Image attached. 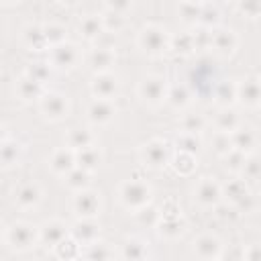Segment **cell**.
Listing matches in <instances>:
<instances>
[{
    "instance_id": "obj_1",
    "label": "cell",
    "mask_w": 261,
    "mask_h": 261,
    "mask_svg": "<svg viewBox=\"0 0 261 261\" xmlns=\"http://www.w3.org/2000/svg\"><path fill=\"white\" fill-rule=\"evenodd\" d=\"M4 243L8 245V249L16 251V253H27L33 247H37L39 243V228L33 226L31 222L18 220L14 224H10L4 232Z\"/></svg>"
},
{
    "instance_id": "obj_2",
    "label": "cell",
    "mask_w": 261,
    "mask_h": 261,
    "mask_svg": "<svg viewBox=\"0 0 261 261\" xmlns=\"http://www.w3.org/2000/svg\"><path fill=\"white\" fill-rule=\"evenodd\" d=\"M118 198H120V204L130 210V212H137L145 206L151 204V198H153V192L151 188L145 184V181H124L118 190Z\"/></svg>"
},
{
    "instance_id": "obj_3",
    "label": "cell",
    "mask_w": 261,
    "mask_h": 261,
    "mask_svg": "<svg viewBox=\"0 0 261 261\" xmlns=\"http://www.w3.org/2000/svg\"><path fill=\"white\" fill-rule=\"evenodd\" d=\"M139 45L149 55H159L169 47V35L157 24H149L139 33Z\"/></svg>"
},
{
    "instance_id": "obj_4",
    "label": "cell",
    "mask_w": 261,
    "mask_h": 261,
    "mask_svg": "<svg viewBox=\"0 0 261 261\" xmlns=\"http://www.w3.org/2000/svg\"><path fill=\"white\" fill-rule=\"evenodd\" d=\"M192 253H194V257H198L202 261H216V259L224 257V245L216 234L204 232V234L194 239Z\"/></svg>"
},
{
    "instance_id": "obj_5",
    "label": "cell",
    "mask_w": 261,
    "mask_h": 261,
    "mask_svg": "<svg viewBox=\"0 0 261 261\" xmlns=\"http://www.w3.org/2000/svg\"><path fill=\"white\" fill-rule=\"evenodd\" d=\"M102 210V198L100 192L96 190H77L75 198H73V212L80 218H96Z\"/></svg>"
},
{
    "instance_id": "obj_6",
    "label": "cell",
    "mask_w": 261,
    "mask_h": 261,
    "mask_svg": "<svg viewBox=\"0 0 261 261\" xmlns=\"http://www.w3.org/2000/svg\"><path fill=\"white\" fill-rule=\"evenodd\" d=\"M139 96L143 98L145 104L149 106H159L165 96H167V90H165V80L159 77V75H149L141 82L139 86Z\"/></svg>"
},
{
    "instance_id": "obj_7",
    "label": "cell",
    "mask_w": 261,
    "mask_h": 261,
    "mask_svg": "<svg viewBox=\"0 0 261 261\" xmlns=\"http://www.w3.org/2000/svg\"><path fill=\"white\" fill-rule=\"evenodd\" d=\"M157 232L161 239H167V241H175L179 237H184L186 232V218L175 212V214H159V220H157Z\"/></svg>"
},
{
    "instance_id": "obj_8",
    "label": "cell",
    "mask_w": 261,
    "mask_h": 261,
    "mask_svg": "<svg viewBox=\"0 0 261 261\" xmlns=\"http://www.w3.org/2000/svg\"><path fill=\"white\" fill-rule=\"evenodd\" d=\"M43 192L35 181H22L14 188V204L22 210H33L41 204Z\"/></svg>"
},
{
    "instance_id": "obj_9",
    "label": "cell",
    "mask_w": 261,
    "mask_h": 261,
    "mask_svg": "<svg viewBox=\"0 0 261 261\" xmlns=\"http://www.w3.org/2000/svg\"><path fill=\"white\" fill-rule=\"evenodd\" d=\"M69 234V226L59 220V218H53V220H47L39 226V243H43L45 247L53 249L61 239H65Z\"/></svg>"
},
{
    "instance_id": "obj_10",
    "label": "cell",
    "mask_w": 261,
    "mask_h": 261,
    "mask_svg": "<svg viewBox=\"0 0 261 261\" xmlns=\"http://www.w3.org/2000/svg\"><path fill=\"white\" fill-rule=\"evenodd\" d=\"M41 112L49 120H61L69 112V102H67V98L63 94H57V92L45 94L41 98Z\"/></svg>"
},
{
    "instance_id": "obj_11",
    "label": "cell",
    "mask_w": 261,
    "mask_h": 261,
    "mask_svg": "<svg viewBox=\"0 0 261 261\" xmlns=\"http://www.w3.org/2000/svg\"><path fill=\"white\" fill-rule=\"evenodd\" d=\"M141 157H143L145 165H149L153 169H159L169 161V149H167V145L163 141L155 139V141H149L147 145H143Z\"/></svg>"
},
{
    "instance_id": "obj_12",
    "label": "cell",
    "mask_w": 261,
    "mask_h": 261,
    "mask_svg": "<svg viewBox=\"0 0 261 261\" xmlns=\"http://www.w3.org/2000/svg\"><path fill=\"white\" fill-rule=\"evenodd\" d=\"M69 234L82 247H86V245H90V243L100 239V224L94 218H80L75 224L69 226Z\"/></svg>"
},
{
    "instance_id": "obj_13",
    "label": "cell",
    "mask_w": 261,
    "mask_h": 261,
    "mask_svg": "<svg viewBox=\"0 0 261 261\" xmlns=\"http://www.w3.org/2000/svg\"><path fill=\"white\" fill-rule=\"evenodd\" d=\"M220 196H222V192H220L218 184L212 181L210 177H204V179L198 184L196 192H194L196 202H198L200 206H204V208H212V206H216V204L220 202Z\"/></svg>"
},
{
    "instance_id": "obj_14",
    "label": "cell",
    "mask_w": 261,
    "mask_h": 261,
    "mask_svg": "<svg viewBox=\"0 0 261 261\" xmlns=\"http://www.w3.org/2000/svg\"><path fill=\"white\" fill-rule=\"evenodd\" d=\"M51 63L59 69H69L77 63V49L73 45H67V43H59V45H53L51 49Z\"/></svg>"
},
{
    "instance_id": "obj_15",
    "label": "cell",
    "mask_w": 261,
    "mask_h": 261,
    "mask_svg": "<svg viewBox=\"0 0 261 261\" xmlns=\"http://www.w3.org/2000/svg\"><path fill=\"white\" fill-rule=\"evenodd\" d=\"M118 257H120V259H130V261L147 259V257H151L149 243L143 241V239L130 237V239H126V241L120 245V253H118Z\"/></svg>"
},
{
    "instance_id": "obj_16",
    "label": "cell",
    "mask_w": 261,
    "mask_h": 261,
    "mask_svg": "<svg viewBox=\"0 0 261 261\" xmlns=\"http://www.w3.org/2000/svg\"><path fill=\"white\" fill-rule=\"evenodd\" d=\"M116 88H118L116 77L110 75V73H106V71L98 73V75L94 77V82H92V94H94L96 98L110 100V98L116 94Z\"/></svg>"
},
{
    "instance_id": "obj_17",
    "label": "cell",
    "mask_w": 261,
    "mask_h": 261,
    "mask_svg": "<svg viewBox=\"0 0 261 261\" xmlns=\"http://www.w3.org/2000/svg\"><path fill=\"white\" fill-rule=\"evenodd\" d=\"M114 116V106L110 104V100L104 98H96L90 106H88V118L94 124H104Z\"/></svg>"
},
{
    "instance_id": "obj_18",
    "label": "cell",
    "mask_w": 261,
    "mask_h": 261,
    "mask_svg": "<svg viewBox=\"0 0 261 261\" xmlns=\"http://www.w3.org/2000/svg\"><path fill=\"white\" fill-rule=\"evenodd\" d=\"M49 165H51V169L55 173L65 175L67 171H71L75 167V151H71V149H59V151H55L53 157H51V161H49Z\"/></svg>"
},
{
    "instance_id": "obj_19",
    "label": "cell",
    "mask_w": 261,
    "mask_h": 261,
    "mask_svg": "<svg viewBox=\"0 0 261 261\" xmlns=\"http://www.w3.org/2000/svg\"><path fill=\"white\" fill-rule=\"evenodd\" d=\"M237 98L249 106V108H255L259 104V86H257V80H245L239 88H237Z\"/></svg>"
},
{
    "instance_id": "obj_20",
    "label": "cell",
    "mask_w": 261,
    "mask_h": 261,
    "mask_svg": "<svg viewBox=\"0 0 261 261\" xmlns=\"http://www.w3.org/2000/svg\"><path fill=\"white\" fill-rule=\"evenodd\" d=\"M53 253L57 259H75V257H82V245L71 234H67L53 247Z\"/></svg>"
},
{
    "instance_id": "obj_21",
    "label": "cell",
    "mask_w": 261,
    "mask_h": 261,
    "mask_svg": "<svg viewBox=\"0 0 261 261\" xmlns=\"http://www.w3.org/2000/svg\"><path fill=\"white\" fill-rule=\"evenodd\" d=\"M82 257L86 259H94V261H104V259H112L114 257V249L108 243H102L100 239L82 247Z\"/></svg>"
},
{
    "instance_id": "obj_22",
    "label": "cell",
    "mask_w": 261,
    "mask_h": 261,
    "mask_svg": "<svg viewBox=\"0 0 261 261\" xmlns=\"http://www.w3.org/2000/svg\"><path fill=\"white\" fill-rule=\"evenodd\" d=\"M16 92H18V98H20V100H24V102H31V100H37V98H41V94H43V88H41V84H39L37 80H33L31 75H24V77L18 82V86H16Z\"/></svg>"
},
{
    "instance_id": "obj_23",
    "label": "cell",
    "mask_w": 261,
    "mask_h": 261,
    "mask_svg": "<svg viewBox=\"0 0 261 261\" xmlns=\"http://www.w3.org/2000/svg\"><path fill=\"white\" fill-rule=\"evenodd\" d=\"M20 155H22V147H20L18 143H14V141H6V139L0 143V165L10 167V165L18 163Z\"/></svg>"
},
{
    "instance_id": "obj_24",
    "label": "cell",
    "mask_w": 261,
    "mask_h": 261,
    "mask_svg": "<svg viewBox=\"0 0 261 261\" xmlns=\"http://www.w3.org/2000/svg\"><path fill=\"white\" fill-rule=\"evenodd\" d=\"M112 61H114V53H112V49L110 47H96L94 51H92V55H90V63H92V67L96 69V71H106L110 65H112Z\"/></svg>"
},
{
    "instance_id": "obj_25",
    "label": "cell",
    "mask_w": 261,
    "mask_h": 261,
    "mask_svg": "<svg viewBox=\"0 0 261 261\" xmlns=\"http://www.w3.org/2000/svg\"><path fill=\"white\" fill-rule=\"evenodd\" d=\"M230 143L237 151H251L255 149V133L251 128H241V130H234L232 137H230Z\"/></svg>"
},
{
    "instance_id": "obj_26",
    "label": "cell",
    "mask_w": 261,
    "mask_h": 261,
    "mask_svg": "<svg viewBox=\"0 0 261 261\" xmlns=\"http://www.w3.org/2000/svg\"><path fill=\"white\" fill-rule=\"evenodd\" d=\"M75 163L82 167V169H94L98 163H100V153L98 149H94L92 145L90 147H84L80 151H75Z\"/></svg>"
},
{
    "instance_id": "obj_27",
    "label": "cell",
    "mask_w": 261,
    "mask_h": 261,
    "mask_svg": "<svg viewBox=\"0 0 261 261\" xmlns=\"http://www.w3.org/2000/svg\"><path fill=\"white\" fill-rule=\"evenodd\" d=\"M212 43H214V49H216V51H220V53H224V55H226V53H232V51H234L237 37H234V33H232V31L222 29V31H218V33L214 35Z\"/></svg>"
},
{
    "instance_id": "obj_28",
    "label": "cell",
    "mask_w": 261,
    "mask_h": 261,
    "mask_svg": "<svg viewBox=\"0 0 261 261\" xmlns=\"http://www.w3.org/2000/svg\"><path fill=\"white\" fill-rule=\"evenodd\" d=\"M92 141H94V139H92V133L86 130V128H73V130H69V135H67V145H69L71 151H80V149H84V147H90Z\"/></svg>"
},
{
    "instance_id": "obj_29",
    "label": "cell",
    "mask_w": 261,
    "mask_h": 261,
    "mask_svg": "<svg viewBox=\"0 0 261 261\" xmlns=\"http://www.w3.org/2000/svg\"><path fill=\"white\" fill-rule=\"evenodd\" d=\"M80 29H82V35H84L86 39H98V37L102 35V31H104L100 16H94V14H92V16H86V18L82 20Z\"/></svg>"
},
{
    "instance_id": "obj_30",
    "label": "cell",
    "mask_w": 261,
    "mask_h": 261,
    "mask_svg": "<svg viewBox=\"0 0 261 261\" xmlns=\"http://www.w3.org/2000/svg\"><path fill=\"white\" fill-rule=\"evenodd\" d=\"M67 175V186L71 188V190H84V188H88V181H90V173H88V169H82V167H73L71 171H67L65 173Z\"/></svg>"
},
{
    "instance_id": "obj_31",
    "label": "cell",
    "mask_w": 261,
    "mask_h": 261,
    "mask_svg": "<svg viewBox=\"0 0 261 261\" xmlns=\"http://www.w3.org/2000/svg\"><path fill=\"white\" fill-rule=\"evenodd\" d=\"M24 41H27V45L33 47V49H41V47L47 45L45 33H43L41 27H27V31H24Z\"/></svg>"
},
{
    "instance_id": "obj_32",
    "label": "cell",
    "mask_w": 261,
    "mask_h": 261,
    "mask_svg": "<svg viewBox=\"0 0 261 261\" xmlns=\"http://www.w3.org/2000/svg\"><path fill=\"white\" fill-rule=\"evenodd\" d=\"M100 20H102V27L106 29V31H120L122 27H124V16L120 14V12H114V10H108L104 16H100Z\"/></svg>"
},
{
    "instance_id": "obj_33",
    "label": "cell",
    "mask_w": 261,
    "mask_h": 261,
    "mask_svg": "<svg viewBox=\"0 0 261 261\" xmlns=\"http://www.w3.org/2000/svg\"><path fill=\"white\" fill-rule=\"evenodd\" d=\"M43 33H45L47 45H59L65 41V27H61V24H49L43 29Z\"/></svg>"
},
{
    "instance_id": "obj_34",
    "label": "cell",
    "mask_w": 261,
    "mask_h": 261,
    "mask_svg": "<svg viewBox=\"0 0 261 261\" xmlns=\"http://www.w3.org/2000/svg\"><path fill=\"white\" fill-rule=\"evenodd\" d=\"M239 124V118L232 110H222L218 114V120H216V126L220 128V133H228V130H234Z\"/></svg>"
},
{
    "instance_id": "obj_35",
    "label": "cell",
    "mask_w": 261,
    "mask_h": 261,
    "mask_svg": "<svg viewBox=\"0 0 261 261\" xmlns=\"http://www.w3.org/2000/svg\"><path fill=\"white\" fill-rule=\"evenodd\" d=\"M224 192H226V198H228L232 204H237L239 200H243V198L249 194V192H247V186H245L241 179L230 181V184L226 186V190H224Z\"/></svg>"
},
{
    "instance_id": "obj_36",
    "label": "cell",
    "mask_w": 261,
    "mask_h": 261,
    "mask_svg": "<svg viewBox=\"0 0 261 261\" xmlns=\"http://www.w3.org/2000/svg\"><path fill=\"white\" fill-rule=\"evenodd\" d=\"M175 169H177V173H190L194 167H196V159H194V155L192 153H186V151H181L177 157H175Z\"/></svg>"
},
{
    "instance_id": "obj_37",
    "label": "cell",
    "mask_w": 261,
    "mask_h": 261,
    "mask_svg": "<svg viewBox=\"0 0 261 261\" xmlns=\"http://www.w3.org/2000/svg\"><path fill=\"white\" fill-rule=\"evenodd\" d=\"M175 143H177V147H179L181 151H186V153H194V151H198V147H200V141L196 139L194 133H184V135H179Z\"/></svg>"
},
{
    "instance_id": "obj_38",
    "label": "cell",
    "mask_w": 261,
    "mask_h": 261,
    "mask_svg": "<svg viewBox=\"0 0 261 261\" xmlns=\"http://www.w3.org/2000/svg\"><path fill=\"white\" fill-rule=\"evenodd\" d=\"M165 98H169V102H171L173 106H186V104L190 102V94H188V90H186L184 86L173 88Z\"/></svg>"
},
{
    "instance_id": "obj_39",
    "label": "cell",
    "mask_w": 261,
    "mask_h": 261,
    "mask_svg": "<svg viewBox=\"0 0 261 261\" xmlns=\"http://www.w3.org/2000/svg\"><path fill=\"white\" fill-rule=\"evenodd\" d=\"M241 259H245V261H259V259H261V247H259L257 243L245 245V247L241 249Z\"/></svg>"
},
{
    "instance_id": "obj_40",
    "label": "cell",
    "mask_w": 261,
    "mask_h": 261,
    "mask_svg": "<svg viewBox=\"0 0 261 261\" xmlns=\"http://www.w3.org/2000/svg\"><path fill=\"white\" fill-rule=\"evenodd\" d=\"M27 75H31L33 80H37L39 84H43L47 80V75H49V69L45 67V63H33V67H29Z\"/></svg>"
},
{
    "instance_id": "obj_41",
    "label": "cell",
    "mask_w": 261,
    "mask_h": 261,
    "mask_svg": "<svg viewBox=\"0 0 261 261\" xmlns=\"http://www.w3.org/2000/svg\"><path fill=\"white\" fill-rule=\"evenodd\" d=\"M202 126H204V118L202 116H186L184 118V133H198V130H202Z\"/></svg>"
},
{
    "instance_id": "obj_42",
    "label": "cell",
    "mask_w": 261,
    "mask_h": 261,
    "mask_svg": "<svg viewBox=\"0 0 261 261\" xmlns=\"http://www.w3.org/2000/svg\"><path fill=\"white\" fill-rule=\"evenodd\" d=\"M241 169H243V173H245L247 177H251V179H255V177L259 175V163H257V159H255V157L245 159Z\"/></svg>"
},
{
    "instance_id": "obj_43",
    "label": "cell",
    "mask_w": 261,
    "mask_h": 261,
    "mask_svg": "<svg viewBox=\"0 0 261 261\" xmlns=\"http://www.w3.org/2000/svg\"><path fill=\"white\" fill-rule=\"evenodd\" d=\"M241 10L245 14H249L251 18H255L259 12V2L257 0H241Z\"/></svg>"
},
{
    "instance_id": "obj_44",
    "label": "cell",
    "mask_w": 261,
    "mask_h": 261,
    "mask_svg": "<svg viewBox=\"0 0 261 261\" xmlns=\"http://www.w3.org/2000/svg\"><path fill=\"white\" fill-rule=\"evenodd\" d=\"M106 4H108V10H114L120 14H124L130 8V0H106Z\"/></svg>"
},
{
    "instance_id": "obj_45",
    "label": "cell",
    "mask_w": 261,
    "mask_h": 261,
    "mask_svg": "<svg viewBox=\"0 0 261 261\" xmlns=\"http://www.w3.org/2000/svg\"><path fill=\"white\" fill-rule=\"evenodd\" d=\"M218 98L224 100V102H226V100L230 102L232 98H237V88H234V86H226V84H222L220 90H218Z\"/></svg>"
},
{
    "instance_id": "obj_46",
    "label": "cell",
    "mask_w": 261,
    "mask_h": 261,
    "mask_svg": "<svg viewBox=\"0 0 261 261\" xmlns=\"http://www.w3.org/2000/svg\"><path fill=\"white\" fill-rule=\"evenodd\" d=\"M4 232H6V226H4L2 222H0V243L4 241Z\"/></svg>"
},
{
    "instance_id": "obj_47",
    "label": "cell",
    "mask_w": 261,
    "mask_h": 261,
    "mask_svg": "<svg viewBox=\"0 0 261 261\" xmlns=\"http://www.w3.org/2000/svg\"><path fill=\"white\" fill-rule=\"evenodd\" d=\"M4 137H6V130H4V126H2V124H0V143H2V141H4Z\"/></svg>"
},
{
    "instance_id": "obj_48",
    "label": "cell",
    "mask_w": 261,
    "mask_h": 261,
    "mask_svg": "<svg viewBox=\"0 0 261 261\" xmlns=\"http://www.w3.org/2000/svg\"><path fill=\"white\" fill-rule=\"evenodd\" d=\"M59 2H61V4H67V6H71V4H75L77 0H59Z\"/></svg>"
},
{
    "instance_id": "obj_49",
    "label": "cell",
    "mask_w": 261,
    "mask_h": 261,
    "mask_svg": "<svg viewBox=\"0 0 261 261\" xmlns=\"http://www.w3.org/2000/svg\"><path fill=\"white\" fill-rule=\"evenodd\" d=\"M14 2H18V0H0V4H14Z\"/></svg>"
},
{
    "instance_id": "obj_50",
    "label": "cell",
    "mask_w": 261,
    "mask_h": 261,
    "mask_svg": "<svg viewBox=\"0 0 261 261\" xmlns=\"http://www.w3.org/2000/svg\"><path fill=\"white\" fill-rule=\"evenodd\" d=\"M190 2H196V0H190Z\"/></svg>"
}]
</instances>
